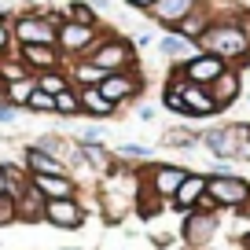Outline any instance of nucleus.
I'll list each match as a JSON object with an SVG mask.
<instances>
[{
	"label": "nucleus",
	"mask_w": 250,
	"mask_h": 250,
	"mask_svg": "<svg viewBox=\"0 0 250 250\" xmlns=\"http://www.w3.org/2000/svg\"><path fill=\"white\" fill-rule=\"evenodd\" d=\"M199 48L210 52V55H217V59H225L228 66H239V70L250 66V41L243 37V30L232 22V19H213L210 30H206L203 41H199Z\"/></svg>",
	"instance_id": "1"
},
{
	"label": "nucleus",
	"mask_w": 250,
	"mask_h": 250,
	"mask_svg": "<svg viewBox=\"0 0 250 250\" xmlns=\"http://www.w3.org/2000/svg\"><path fill=\"white\" fill-rule=\"evenodd\" d=\"M88 62H96L103 74H118V70H133L136 66V44L129 33H114V30H103V37L96 41Z\"/></svg>",
	"instance_id": "2"
},
{
	"label": "nucleus",
	"mask_w": 250,
	"mask_h": 250,
	"mask_svg": "<svg viewBox=\"0 0 250 250\" xmlns=\"http://www.w3.org/2000/svg\"><path fill=\"white\" fill-rule=\"evenodd\" d=\"M206 195L217 203V210H247L250 206V180L239 173H206Z\"/></svg>",
	"instance_id": "3"
},
{
	"label": "nucleus",
	"mask_w": 250,
	"mask_h": 250,
	"mask_svg": "<svg viewBox=\"0 0 250 250\" xmlns=\"http://www.w3.org/2000/svg\"><path fill=\"white\" fill-rule=\"evenodd\" d=\"M11 33L15 44H55L59 26L44 15V8H30L22 15H11Z\"/></svg>",
	"instance_id": "4"
},
{
	"label": "nucleus",
	"mask_w": 250,
	"mask_h": 250,
	"mask_svg": "<svg viewBox=\"0 0 250 250\" xmlns=\"http://www.w3.org/2000/svg\"><path fill=\"white\" fill-rule=\"evenodd\" d=\"M107 26H81V22H59V33H55V44L66 59H88L96 48V41L103 37Z\"/></svg>",
	"instance_id": "5"
},
{
	"label": "nucleus",
	"mask_w": 250,
	"mask_h": 250,
	"mask_svg": "<svg viewBox=\"0 0 250 250\" xmlns=\"http://www.w3.org/2000/svg\"><path fill=\"white\" fill-rule=\"evenodd\" d=\"M191 169H184V166H169V162H155V166H144L140 169V184L151 188L162 203H169L173 195H177V188L184 184V177Z\"/></svg>",
	"instance_id": "6"
},
{
	"label": "nucleus",
	"mask_w": 250,
	"mask_h": 250,
	"mask_svg": "<svg viewBox=\"0 0 250 250\" xmlns=\"http://www.w3.org/2000/svg\"><path fill=\"white\" fill-rule=\"evenodd\" d=\"M217 228H221L217 213H210V210H191V213H184L180 239H184L188 250H206L213 239H217Z\"/></svg>",
	"instance_id": "7"
},
{
	"label": "nucleus",
	"mask_w": 250,
	"mask_h": 250,
	"mask_svg": "<svg viewBox=\"0 0 250 250\" xmlns=\"http://www.w3.org/2000/svg\"><path fill=\"white\" fill-rule=\"evenodd\" d=\"M100 92L107 96L114 107H125V103H133L144 96V74L140 66H133V70H118V74H107V78L100 81Z\"/></svg>",
	"instance_id": "8"
},
{
	"label": "nucleus",
	"mask_w": 250,
	"mask_h": 250,
	"mask_svg": "<svg viewBox=\"0 0 250 250\" xmlns=\"http://www.w3.org/2000/svg\"><path fill=\"white\" fill-rule=\"evenodd\" d=\"M88 210L78 203V195L74 199H48V210H44V221L52 228H62V232H78L81 225H85Z\"/></svg>",
	"instance_id": "9"
},
{
	"label": "nucleus",
	"mask_w": 250,
	"mask_h": 250,
	"mask_svg": "<svg viewBox=\"0 0 250 250\" xmlns=\"http://www.w3.org/2000/svg\"><path fill=\"white\" fill-rule=\"evenodd\" d=\"M180 70H184V78L191 81V85H213V81H217L221 74L228 70V62L199 48V52L191 55V59H184V62H180Z\"/></svg>",
	"instance_id": "10"
},
{
	"label": "nucleus",
	"mask_w": 250,
	"mask_h": 250,
	"mask_svg": "<svg viewBox=\"0 0 250 250\" xmlns=\"http://www.w3.org/2000/svg\"><path fill=\"white\" fill-rule=\"evenodd\" d=\"M19 59L30 66V74L62 70L66 66V55L59 52V44H19Z\"/></svg>",
	"instance_id": "11"
},
{
	"label": "nucleus",
	"mask_w": 250,
	"mask_h": 250,
	"mask_svg": "<svg viewBox=\"0 0 250 250\" xmlns=\"http://www.w3.org/2000/svg\"><path fill=\"white\" fill-rule=\"evenodd\" d=\"M199 4H203V0H155L151 11H147V19L155 26H162V30H177Z\"/></svg>",
	"instance_id": "12"
},
{
	"label": "nucleus",
	"mask_w": 250,
	"mask_h": 250,
	"mask_svg": "<svg viewBox=\"0 0 250 250\" xmlns=\"http://www.w3.org/2000/svg\"><path fill=\"white\" fill-rule=\"evenodd\" d=\"M210 96H213V103H217V110H228L232 103H239L243 100V70L239 66H228L210 85Z\"/></svg>",
	"instance_id": "13"
},
{
	"label": "nucleus",
	"mask_w": 250,
	"mask_h": 250,
	"mask_svg": "<svg viewBox=\"0 0 250 250\" xmlns=\"http://www.w3.org/2000/svg\"><path fill=\"white\" fill-rule=\"evenodd\" d=\"M199 144H203L217 162H232V158H235V133H232V125L203 129V133H199Z\"/></svg>",
	"instance_id": "14"
},
{
	"label": "nucleus",
	"mask_w": 250,
	"mask_h": 250,
	"mask_svg": "<svg viewBox=\"0 0 250 250\" xmlns=\"http://www.w3.org/2000/svg\"><path fill=\"white\" fill-rule=\"evenodd\" d=\"M22 166H26V173H30V177H66V173H70V166H66V162H59L55 155L33 147V144L26 147Z\"/></svg>",
	"instance_id": "15"
},
{
	"label": "nucleus",
	"mask_w": 250,
	"mask_h": 250,
	"mask_svg": "<svg viewBox=\"0 0 250 250\" xmlns=\"http://www.w3.org/2000/svg\"><path fill=\"white\" fill-rule=\"evenodd\" d=\"M203 195H206V173H188L184 184L177 188V195L169 199V206H173L177 213H191Z\"/></svg>",
	"instance_id": "16"
},
{
	"label": "nucleus",
	"mask_w": 250,
	"mask_h": 250,
	"mask_svg": "<svg viewBox=\"0 0 250 250\" xmlns=\"http://www.w3.org/2000/svg\"><path fill=\"white\" fill-rule=\"evenodd\" d=\"M180 96H184V114L188 118H213V114H221L217 103H213V96H210V85H191V81H188Z\"/></svg>",
	"instance_id": "17"
},
{
	"label": "nucleus",
	"mask_w": 250,
	"mask_h": 250,
	"mask_svg": "<svg viewBox=\"0 0 250 250\" xmlns=\"http://www.w3.org/2000/svg\"><path fill=\"white\" fill-rule=\"evenodd\" d=\"M155 48H158V55H162V59L169 62V66H173V62H184V59H191V55L199 52V44L184 41V37H180L177 30H166L162 37L155 41Z\"/></svg>",
	"instance_id": "18"
},
{
	"label": "nucleus",
	"mask_w": 250,
	"mask_h": 250,
	"mask_svg": "<svg viewBox=\"0 0 250 250\" xmlns=\"http://www.w3.org/2000/svg\"><path fill=\"white\" fill-rule=\"evenodd\" d=\"M78 96H81V114L96 118V122H103V118H114V114H118V107L100 92V85H85V88H78Z\"/></svg>",
	"instance_id": "19"
},
{
	"label": "nucleus",
	"mask_w": 250,
	"mask_h": 250,
	"mask_svg": "<svg viewBox=\"0 0 250 250\" xmlns=\"http://www.w3.org/2000/svg\"><path fill=\"white\" fill-rule=\"evenodd\" d=\"M15 203H19V221H22V225H41V221H44L48 199L41 195V191H37L33 184H26V191L15 199Z\"/></svg>",
	"instance_id": "20"
},
{
	"label": "nucleus",
	"mask_w": 250,
	"mask_h": 250,
	"mask_svg": "<svg viewBox=\"0 0 250 250\" xmlns=\"http://www.w3.org/2000/svg\"><path fill=\"white\" fill-rule=\"evenodd\" d=\"M30 184L37 188L44 199H74L78 195V180L66 173V177H30Z\"/></svg>",
	"instance_id": "21"
},
{
	"label": "nucleus",
	"mask_w": 250,
	"mask_h": 250,
	"mask_svg": "<svg viewBox=\"0 0 250 250\" xmlns=\"http://www.w3.org/2000/svg\"><path fill=\"white\" fill-rule=\"evenodd\" d=\"M78 147H81V162H85L92 173H103V177H107V173L118 166L114 151H107L103 144H78Z\"/></svg>",
	"instance_id": "22"
},
{
	"label": "nucleus",
	"mask_w": 250,
	"mask_h": 250,
	"mask_svg": "<svg viewBox=\"0 0 250 250\" xmlns=\"http://www.w3.org/2000/svg\"><path fill=\"white\" fill-rule=\"evenodd\" d=\"M66 74H70V85L74 88H85V85H100L107 74L88 59H66Z\"/></svg>",
	"instance_id": "23"
},
{
	"label": "nucleus",
	"mask_w": 250,
	"mask_h": 250,
	"mask_svg": "<svg viewBox=\"0 0 250 250\" xmlns=\"http://www.w3.org/2000/svg\"><path fill=\"white\" fill-rule=\"evenodd\" d=\"M62 11H66V19H70V22H81V26H103V22H100V11H96L88 0H70Z\"/></svg>",
	"instance_id": "24"
},
{
	"label": "nucleus",
	"mask_w": 250,
	"mask_h": 250,
	"mask_svg": "<svg viewBox=\"0 0 250 250\" xmlns=\"http://www.w3.org/2000/svg\"><path fill=\"white\" fill-rule=\"evenodd\" d=\"M55 114H62V118H78L81 114V96H78V88H62V92H55Z\"/></svg>",
	"instance_id": "25"
},
{
	"label": "nucleus",
	"mask_w": 250,
	"mask_h": 250,
	"mask_svg": "<svg viewBox=\"0 0 250 250\" xmlns=\"http://www.w3.org/2000/svg\"><path fill=\"white\" fill-rule=\"evenodd\" d=\"M37 78V88H44V92H62V88H70V74H66V66L62 70H44V74H33Z\"/></svg>",
	"instance_id": "26"
},
{
	"label": "nucleus",
	"mask_w": 250,
	"mask_h": 250,
	"mask_svg": "<svg viewBox=\"0 0 250 250\" xmlns=\"http://www.w3.org/2000/svg\"><path fill=\"white\" fill-rule=\"evenodd\" d=\"M33 88H37V78H22V81H11L8 85V103L19 110H26V100L33 96Z\"/></svg>",
	"instance_id": "27"
},
{
	"label": "nucleus",
	"mask_w": 250,
	"mask_h": 250,
	"mask_svg": "<svg viewBox=\"0 0 250 250\" xmlns=\"http://www.w3.org/2000/svg\"><path fill=\"white\" fill-rule=\"evenodd\" d=\"M26 110H33V114H55V96L44 92V88H33V96L26 100Z\"/></svg>",
	"instance_id": "28"
},
{
	"label": "nucleus",
	"mask_w": 250,
	"mask_h": 250,
	"mask_svg": "<svg viewBox=\"0 0 250 250\" xmlns=\"http://www.w3.org/2000/svg\"><path fill=\"white\" fill-rule=\"evenodd\" d=\"M22 78H33L30 66H26L22 59H4V62H0V81H8V85H11V81H22Z\"/></svg>",
	"instance_id": "29"
},
{
	"label": "nucleus",
	"mask_w": 250,
	"mask_h": 250,
	"mask_svg": "<svg viewBox=\"0 0 250 250\" xmlns=\"http://www.w3.org/2000/svg\"><path fill=\"white\" fill-rule=\"evenodd\" d=\"M118 162H147L151 158V147H144V144H122V147L114 151Z\"/></svg>",
	"instance_id": "30"
},
{
	"label": "nucleus",
	"mask_w": 250,
	"mask_h": 250,
	"mask_svg": "<svg viewBox=\"0 0 250 250\" xmlns=\"http://www.w3.org/2000/svg\"><path fill=\"white\" fill-rule=\"evenodd\" d=\"M19 221V203H15V195H0V228H8V225H15Z\"/></svg>",
	"instance_id": "31"
},
{
	"label": "nucleus",
	"mask_w": 250,
	"mask_h": 250,
	"mask_svg": "<svg viewBox=\"0 0 250 250\" xmlns=\"http://www.w3.org/2000/svg\"><path fill=\"white\" fill-rule=\"evenodd\" d=\"M166 144H169V147H195V144H199V133H188V129H169V133H166Z\"/></svg>",
	"instance_id": "32"
},
{
	"label": "nucleus",
	"mask_w": 250,
	"mask_h": 250,
	"mask_svg": "<svg viewBox=\"0 0 250 250\" xmlns=\"http://www.w3.org/2000/svg\"><path fill=\"white\" fill-rule=\"evenodd\" d=\"M11 44H15V33H11V15L0 11V55H8Z\"/></svg>",
	"instance_id": "33"
},
{
	"label": "nucleus",
	"mask_w": 250,
	"mask_h": 250,
	"mask_svg": "<svg viewBox=\"0 0 250 250\" xmlns=\"http://www.w3.org/2000/svg\"><path fill=\"white\" fill-rule=\"evenodd\" d=\"M162 107L173 110V114H184V96L177 88H162Z\"/></svg>",
	"instance_id": "34"
},
{
	"label": "nucleus",
	"mask_w": 250,
	"mask_h": 250,
	"mask_svg": "<svg viewBox=\"0 0 250 250\" xmlns=\"http://www.w3.org/2000/svg\"><path fill=\"white\" fill-rule=\"evenodd\" d=\"M232 22L239 26L243 30V37L250 41V4H239V8H235V15H232Z\"/></svg>",
	"instance_id": "35"
},
{
	"label": "nucleus",
	"mask_w": 250,
	"mask_h": 250,
	"mask_svg": "<svg viewBox=\"0 0 250 250\" xmlns=\"http://www.w3.org/2000/svg\"><path fill=\"white\" fill-rule=\"evenodd\" d=\"M155 33H147V30H136L133 33V44H136V52H144V48H151V44H155Z\"/></svg>",
	"instance_id": "36"
},
{
	"label": "nucleus",
	"mask_w": 250,
	"mask_h": 250,
	"mask_svg": "<svg viewBox=\"0 0 250 250\" xmlns=\"http://www.w3.org/2000/svg\"><path fill=\"white\" fill-rule=\"evenodd\" d=\"M81 144H103V129H100V125H88V129H81Z\"/></svg>",
	"instance_id": "37"
},
{
	"label": "nucleus",
	"mask_w": 250,
	"mask_h": 250,
	"mask_svg": "<svg viewBox=\"0 0 250 250\" xmlns=\"http://www.w3.org/2000/svg\"><path fill=\"white\" fill-rule=\"evenodd\" d=\"M19 118V107H11V103H0V125H11Z\"/></svg>",
	"instance_id": "38"
},
{
	"label": "nucleus",
	"mask_w": 250,
	"mask_h": 250,
	"mask_svg": "<svg viewBox=\"0 0 250 250\" xmlns=\"http://www.w3.org/2000/svg\"><path fill=\"white\" fill-rule=\"evenodd\" d=\"M122 4H125V8H129V11H144V15H147L155 0H122Z\"/></svg>",
	"instance_id": "39"
},
{
	"label": "nucleus",
	"mask_w": 250,
	"mask_h": 250,
	"mask_svg": "<svg viewBox=\"0 0 250 250\" xmlns=\"http://www.w3.org/2000/svg\"><path fill=\"white\" fill-rule=\"evenodd\" d=\"M136 122H155V107H151V103H140V107H136Z\"/></svg>",
	"instance_id": "40"
},
{
	"label": "nucleus",
	"mask_w": 250,
	"mask_h": 250,
	"mask_svg": "<svg viewBox=\"0 0 250 250\" xmlns=\"http://www.w3.org/2000/svg\"><path fill=\"white\" fill-rule=\"evenodd\" d=\"M243 250H250V232H247V235H243Z\"/></svg>",
	"instance_id": "41"
},
{
	"label": "nucleus",
	"mask_w": 250,
	"mask_h": 250,
	"mask_svg": "<svg viewBox=\"0 0 250 250\" xmlns=\"http://www.w3.org/2000/svg\"><path fill=\"white\" fill-rule=\"evenodd\" d=\"M243 100H247V103H250V92H243Z\"/></svg>",
	"instance_id": "42"
},
{
	"label": "nucleus",
	"mask_w": 250,
	"mask_h": 250,
	"mask_svg": "<svg viewBox=\"0 0 250 250\" xmlns=\"http://www.w3.org/2000/svg\"><path fill=\"white\" fill-rule=\"evenodd\" d=\"M0 11H4V8H0Z\"/></svg>",
	"instance_id": "43"
}]
</instances>
